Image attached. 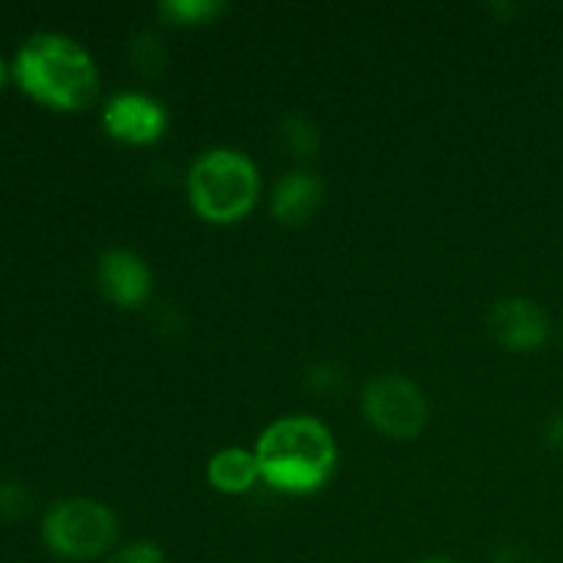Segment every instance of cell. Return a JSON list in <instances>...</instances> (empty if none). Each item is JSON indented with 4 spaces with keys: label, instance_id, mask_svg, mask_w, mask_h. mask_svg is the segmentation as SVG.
Here are the masks:
<instances>
[{
    "label": "cell",
    "instance_id": "7c38bea8",
    "mask_svg": "<svg viewBox=\"0 0 563 563\" xmlns=\"http://www.w3.org/2000/svg\"><path fill=\"white\" fill-rule=\"evenodd\" d=\"M225 3L223 0H163L159 3V14L165 22L174 25H212L223 16Z\"/></svg>",
    "mask_w": 563,
    "mask_h": 563
},
{
    "label": "cell",
    "instance_id": "4fadbf2b",
    "mask_svg": "<svg viewBox=\"0 0 563 563\" xmlns=\"http://www.w3.org/2000/svg\"><path fill=\"white\" fill-rule=\"evenodd\" d=\"M126 55H130V64L135 66L137 75L143 77H157L165 69V64H168V47L152 31L135 33L130 44H126Z\"/></svg>",
    "mask_w": 563,
    "mask_h": 563
},
{
    "label": "cell",
    "instance_id": "ac0fdd59",
    "mask_svg": "<svg viewBox=\"0 0 563 563\" xmlns=\"http://www.w3.org/2000/svg\"><path fill=\"white\" fill-rule=\"evenodd\" d=\"M544 443H548L550 449L563 451V410L555 412L548 421V427H544Z\"/></svg>",
    "mask_w": 563,
    "mask_h": 563
},
{
    "label": "cell",
    "instance_id": "5b68a950",
    "mask_svg": "<svg viewBox=\"0 0 563 563\" xmlns=\"http://www.w3.org/2000/svg\"><path fill=\"white\" fill-rule=\"evenodd\" d=\"M361 410L377 432L394 440H412L427 429L429 401L405 374L374 377L361 394Z\"/></svg>",
    "mask_w": 563,
    "mask_h": 563
},
{
    "label": "cell",
    "instance_id": "5bb4252c",
    "mask_svg": "<svg viewBox=\"0 0 563 563\" xmlns=\"http://www.w3.org/2000/svg\"><path fill=\"white\" fill-rule=\"evenodd\" d=\"M306 385L311 390H317V394H322V396H335V394H341V390H344L346 374H344V368L339 366V363L322 361V363H317V366L308 368Z\"/></svg>",
    "mask_w": 563,
    "mask_h": 563
},
{
    "label": "cell",
    "instance_id": "e0dca14e",
    "mask_svg": "<svg viewBox=\"0 0 563 563\" xmlns=\"http://www.w3.org/2000/svg\"><path fill=\"white\" fill-rule=\"evenodd\" d=\"M493 563H542V561H539L526 544H500V548L495 550Z\"/></svg>",
    "mask_w": 563,
    "mask_h": 563
},
{
    "label": "cell",
    "instance_id": "6da1fadb",
    "mask_svg": "<svg viewBox=\"0 0 563 563\" xmlns=\"http://www.w3.org/2000/svg\"><path fill=\"white\" fill-rule=\"evenodd\" d=\"M11 77L16 86L53 110L75 113L99 93V69L91 53L64 33H33L16 49Z\"/></svg>",
    "mask_w": 563,
    "mask_h": 563
},
{
    "label": "cell",
    "instance_id": "ffe728a7",
    "mask_svg": "<svg viewBox=\"0 0 563 563\" xmlns=\"http://www.w3.org/2000/svg\"><path fill=\"white\" fill-rule=\"evenodd\" d=\"M416 563H462V561L449 559V555H429V559H421V561H416Z\"/></svg>",
    "mask_w": 563,
    "mask_h": 563
},
{
    "label": "cell",
    "instance_id": "ba28073f",
    "mask_svg": "<svg viewBox=\"0 0 563 563\" xmlns=\"http://www.w3.org/2000/svg\"><path fill=\"white\" fill-rule=\"evenodd\" d=\"M97 284L115 308H137L152 297L154 275L135 251L113 247L99 256Z\"/></svg>",
    "mask_w": 563,
    "mask_h": 563
},
{
    "label": "cell",
    "instance_id": "7a4b0ae2",
    "mask_svg": "<svg viewBox=\"0 0 563 563\" xmlns=\"http://www.w3.org/2000/svg\"><path fill=\"white\" fill-rule=\"evenodd\" d=\"M267 487L286 495H313L339 462L333 432L313 416H286L269 423L253 449Z\"/></svg>",
    "mask_w": 563,
    "mask_h": 563
},
{
    "label": "cell",
    "instance_id": "d6986e66",
    "mask_svg": "<svg viewBox=\"0 0 563 563\" xmlns=\"http://www.w3.org/2000/svg\"><path fill=\"white\" fill-rule=\"evenodd\" d=\"M9 77H11V66L0 58V91H3V86L9 82Z\"/></svg>",
    "mask_w": 563,
    "mask_h": 563
},
{
    "label": "cell",
    "instance_id": "8fae6325",
    "mask_svg": "<svg viewBox=\"0 0 563 563\" xmlns=\"http://www.w3.org/2000/svg\"><path fill=\"white\" fill-rule=\"evenodd\" d=\"M280 141L297 159H313L322 148V132L308 115L286 113L280 121Z\"/></svg>",
    "mask_w": 563,
    "mask_h": 563
},
{
    "label": "cell",
    "instance_id": "30bf717a",
    "mask_svg": "<svg viewBox=\"0 0 563 563\" xmlns=\"http://www.w3.org/2000/svg\"><path fill=\"white\" fill-rule=\"evenodd\" d=\"M207 482L223 495L251 493L262 482L256 454L247 449H236V445L218 451L207 462Z\"/></svg>",
    "mask_w": 563,
    "mask_h": 563
},
{
    "label": "cell",
    "instance_id": "9c48e42d",
    "mask_svg": "<svg viewBox=\"0 0 563 563\" xmlns=\"http://www.w3.org/2000/svg\"><path fill=\"white\" fill-rule=\"evenodd\" d=\"M324 203V181L311 170H289L280 176L269 196V212L284 225H306Z\"/></svg>",
    "mask_w": 563,
    "mask_h": 563
},
{
    "label": "cell",
    "instance_id": "9a60e30c",
    "mask_svg": "<svg viewBox=\"0 0 563 563\" xmlns=\"http://www.w3.org/2000/svg\"><path fill=\"white\" fill-rule=\"evenodd\" d=\"M31 509V493L20 482H0V520H16Z\"/></svg>",
    "mask_w": 563,
    "mask_h": 563
},
{
    "label": "cell",
    "instance_id": "52a82bcc",
    "mask_svg": "<svg viewBox=\"0 0 563 563\" xmlns=\"http://www.w3.org/2000/svg\"><path fill=\"white\" fill-rule=\"evenodd\" d=\"M489 333L511 352L542 350L553 333L548 311L528 297H506L493 306L487 317Z\"/></svg>",
    "mask_w": 563,
    "mask_h": 563
},
{
    "label": "cell",
    "instance_id": "8992f818",
    "mask_svg": "<svg viewBox=\"0 0 563 563\" xmlns=\"http://www.w3.org/2000/svg\"><path fill=\"white\" fill-rule=\"evenodd\" d=\"M168 124L170 115L165 104L148 93H113L102 110L104 132L126 146H152L168 132Z\"/></svg>",
    "mask_w": 563,
    "mask_h": 563
},
{
    "label": "cell",
    "instance_id": "2e32d148",
    "mask_svg": "<svg viewBox=\"0 0 563 563\" xmlns=\"http://www.w3.org/2000/svg\"><path fill=\"white\" fill-rule=\"evenodd\" d=\"M104 563H168L165 553L154 542H130L113 550Z\"/></svg>",
    "mask_w": 563,
    "mask_h": 563
},
{
    "label": "cell",
    "instance_id": "3957f363",
    "mask_svg": "<svg viewBox=\"0 0 563 563\" xmlns=\"http://www.w3.org/2000/svg\"><path fill=\"white\" fill-rule=\"evenodd\" d=\"M262 176L256 163L236 148H209L187 174V198L192 212L214 225L245 220L258 203Z\"/></svg>",
    "mask_w": 563,
    "mask_h": 563
},
{
    "label": "cell",
    "instance_id": "277c9868",
    "mask_svg": "<svg viewBox=\"0 0 563 563\" xmlns=\"http://www.w3.org/2000/svg\"><path fill=\"white\" fill-rule=\"evenodd\" d=\"M119 537L113 509L93 498H66L47 509L42 539L64 561H91L108 553Z\"/></svg>",
    "mask_w": 563,
    "mask_h": 563
}]
</instances>
